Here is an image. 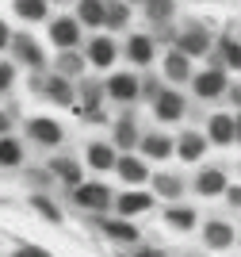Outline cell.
Segmentation results:
<instances>
[{
  "mask_svg": "<svg viewBox=\"0 0 241 257\" xmlns=\"http://www.w3.org/2000/svg\"><path fill=\"white\" fill-rule=\"evenodd\" d=\"M119 58V46L111 35H96L92 43H88V62L96 65V69H107V65H115Z\"/></svg>",
  "mask_w": 241,
  "mask_h": 257,
  "instance_id": "ac0fdd59",
  "label": "cell"
},
{
  "mask_svg": "<svg viewBox=\"0 0 241 257\" xmlns=\"http://www.w3.org/2000/svg\"><path fill=\"white\" fill-rule=\"evenodd\" d=\"M153 196H157V192H146V188H130V192L115 196V211H119V215H126V219H134V215H142V211H149V207H153Z\"/></svg>",
  "mask_w": 241,
  "mask_h": 257,
  "instance_id": "e0dca14e",
  "label": "cell"
},
{
  "mask_svg": "<svg viewBox=\"0 0 241 257\" xmlns=\"http://www.w3.org/2000/svg\"><path fill=\"white\" fill-rule=\"evenodd\" d=\"M12 85H16V65H12V62H0V96H4Z\"/></svg>",
  "mask_w": 241,
  "mask_h": 257,
  "instance_id": "e575fe53",
  "label": "cell"
},
{
  "mask_svg": "<svg viewBox=\"0 0 241 257\" xmlns=\"http://www.w3.org/2000/svg\"><path fill=\"white\" fill-rule=\"evenodd\" d=\"M149 158H142V154H119V165H115V173H119V181L123 184H130V188H138V184H146V181H153V173H149V165H146Z\"/></svg>",
  "mask_w": 241,
  "mask_h": 257,
  "instance_id": "52a82bcc",
  "label": "cell"
},
{
  "mask_svg": "<svg viewBox=\"0 0 241 257\" xmlns=\"http://www.w3.org/2000/svg\"><path fill=\"white\" fill-rule=\"evenodd\" d=\"M207 135H199V131H184L176 139V158L180 161H199L203 154H207Z\"/></svg>",
  "mask_w": 241,
  "mask_h": 257,
  "instance_id": "44dd1931",
  "label": "cell"
},
{
  "mask_svg": "<svg viewBox=\"0 0 241 257\" xmlns=\"http://www.w3.org/2000/svg\"><path fill=\"white\" fill-rule=\"evenodd\" d=\"M12 135V111H0V139Z\"/></svg>",
  "mask_w": 241,
  "mask_h": 257,
  "instance_id": "60d3db41",
  "label": "cell"
},
{
  "mask_svg": "<svg viewBox=\"0 0 241 257\" xmlns=\"http://www.w3.org/2000/svg\"><path fill=\"white\" fill-rule=\"evenodd\" d=\"M73 204L84 207V211L104 215L107 207L115 204V192H111L107 184H100V181H84V184H77V188H73Z\"/></svg>",
  "mask_w": 241,
  "mask_h": 257,
  "instance_id": "277c9868",
  "label": "cell"
},
{
  "mask_svg": "<svg viewBox=\"0 0 241 257\" xmlns=\"http://www.w3.org/2000/svg\"><path fill=\"white\" fill-rule=\"evenodd\" d=\"M50 4H69V0H50Z\"/></svg>",
  "mask_w": 241,
  "mask_h": 257,
  "instance_id": "f6af8a7d",
  "label": "cell"
},
{
  "mask_svg": "<svg viewBox=\"0 0 241 257\" xmlns=\"http://www.w3.org/2000/svg\"><path fill=\"white\" fill-rule=\"evenodd\" d=\"M130 23V4L126 0H104V27L107 31H123Z\"/></svg>",
  "mask_w": 241,
  "mask_h": 257,
  "instance_id": "484cf974",
  "label": "cell"
},
{
  "mask_svg": "<svg viewBox=\"0 0 241 257\" xmlns=\"http://www.w3.org/2000/svg\"><path fill=\"white\" fill-rule=\"evenodd\" d=\"M237 173H241V165H237Z\"/></svg>",
  "mask_w": 241,
  "mask_h": 257,
  "instance_id": "7dc6e473",
  "label": "cell"
},
{
  "mask_svg": "<svg viewBox=\"0 0 241 257\" xmlns=\"http://www.w3.org/2000/svg\"><path fill=\"white\" fill-rule=\"evenodd\" d=\"M237 246H241V234H237Z\"/></svg>",
  "mask_w": 241,
  "mask_h": 257,
  "instance_id": "bcb514c9",
  "label": "cell"
},
{
  "mask_svg": "<svg viewBox=\"0 0 241 257\" xmlns=\"http://www.w3.org/2000/svg\"><path fill=\"white\" fill-rule=\"evenodd\" d=\"M88 165L96 173H107L119 165V154H115V142L107 146V142H88Z\"/></svg>",
  "mask_w": 241,
  "mask_h": 257,
  "instance_id": "cb8c5ba5",
  "label": "cell"
},
{
  "mask_svg": "<svg viewBox=\"0 0 241 257\" xmlns=\"http://www.w3.org/2000/svg\"><path fill=\"white\" fill-rule=\"evenodd\" d=\"M27 135H31L39 146H62V139H65L62 123H54L50 115H35V119H27Z\"/></svg>",
  "mask_w": 241,
  "mask_h": 257,
  "instance_id": "5bb4252c",
  "label": "cell"
},
{
  "mask_svg": "<svg viewBox=\"0 0 241 257\" xmlns=\"http://www.w3.org/2000/svg\"><path fill=\"white\" fill-rule=\"evenodd\" d=\"M226 204L241 211V184H230V188H226Z\"/></svg>",
  "mask_w": 241,
  "mask_h": 257,
  "instance_id": "f35d334b",
  "label": "cell"
},
{
  "mask_svg": "<svg viewBox=\"0 0 241 257\" xmlns=\"http://www.w3.org/2000/svg\"><path fill=\"white\" fill-rule=\"evenodd\" d=\"M138 154L149 161H165L176 154V139H168V135H161V131H149V135H142V142H138Z\"/></svg>",
  "mask_w": 241,
  "mask_h": 257,
  "instance_id": "9a60e30c",
  "label": "cell"
},
{
  "mask_svg": "<svg viewBox=\"0 0 241 257\" xmlns=\"http://www.w3.org/2000/svg\"><path fill=\"white\" fill-rule=\"evenodd\" d=\"M157 92H161V81H153V77H146V81H142V96H146L149 104H153V100H157Z\"/></svg>",
  "mask_w": 241,
  "mask_h": 257,
  "instance_id": "8d00e7d4",
  "label": "cell"
},
{
  "mask_svg": "<svg viewBox=\"0 0 241 257\" xmlns=\"http://www.w3.org/2000/svg\"><path fill=\"white\" fill-rule=\"evenodd\" d=\"M126 4H146V0H126Z\"/></svg>",
  "mask_w": 241,
  "mask_h": 257,
  "instance_id": "ee69618b",
  "label": "cell"
},
{
  "mask_svg": "<svg viewBox=\"0 0 241 257\" xmlns=\"http://www.w3.org/2000/svg\"><path fill=\"white\" fill-rule=\"evenodd\" d=\"M184 111H188V104H184V96H180L172 85L157 92V100H153V115H157L161 123H176V119H184Z\"/></svg>",
  "mask_w": 241,
  "mask_h": 257,
  "instance_id": "30bf717a",
  "label": "cell"
},
{
  "mask_svg": "<svg viewBox=\"0 0 241 257\" xmlns=\"http://www.w3.org/2000/svg\"><path fill=\"white\" fill-rule=\"evenodd\" d=\"M226 88H230V73L222 65H207V69H199L191 77V92L199 100H218V96H226Z\"/></svg>",
  "mask_w": 241,
  "mask_h": 257,
  "instance_id": "3957f363",
  "label": "cell"
},
{
  "mask_svg": "<svg viewBox=\"0 0 241 257\" xmlns=\"http://www.w3.org/2000/svg\"><path fill=\"white\" fill-rule=\"evenodd\" d=\"M138 257H161V253H157V249H142Z\"/></svg>",
  "mask_w": 241,
  "mask_h": 257,
  "instance_id": "b9f144b4",
  "label": "cell"
},
{
  "mask_svg": "<svg viewBox=\"0 0 241 257\" xmlns=\"http://www.w3.org/2000/svg\"><path fill=\"white\" fill-rule=\"evenodd\" d=\"M84 65H88V54H81V50H58V58H54V69L65 73L69 81H77L84 73Z\"/></svg>",
  "mask_w": 241,
  "mask_h": 257,
  "instance_id": "d4e9b609",
  "label": "cell"
},
{
  "mask_svg": "<svg viewBox=\"0 0 241 257\" xmlns=\"http://www.w3.org/2000/svg\"><path fill=\"white\" fill-rule=\"evenodd\" d=\"M210 65H222V69H237L241 73V39H233L230 31L222 35L214 50H210Z\"/></svg>",
  "mask_w": 241,
  "mask_h": 257,
  "instance_id": "4fadbf2b",
  "label": "cell"
},
{
  "mask_svg": "<svg viewBox=\"0 0 241 257\" xmlns=\"http://www.w3.org/2000/svg\"><path fill=\"white\" fill-rule=\"evenodd\" d=\"M153 192L165 196V200H180V196H184L180 173H153Z\"/></svg>",
  "mask_w": 241,
  "mask_h": 257,
  "instance_id": "83f0119b",
  "label": "cell"
},
{
  "mask_svg": "<svg viewBox=\"0 0 241 257\" xmlns=\"http://www.w3.org/2000/svg\"><path fill=\"white\" fill-rule=\"evenodd\" d=\"M77 100H81L84 107H100V100H107V85H100V81H81V85H77Z\"/></svg>",
  "mask_w": 241,
  "mask_h": 257,
  "instance_id": "1f68e13d",
  "label": "cell"
},
{
  "mask_svg": "<svg viewBox=\"0 0 241 257\" xmlns=\"http://www.w3.org/2000/svg\"><path fill=\"white\" fill-rule=\"evenodd\" d=\"M153 50H157V46H153L149 35H130V39H126V58H130L138 69H146V65L153 62Z\"/></svg>",
  "mask_w": 241,
  "mask_h": 257,
  "instance_id": "603a6c76",
  "label": "cell"
},
{
  "mask_svg": "<svg viewBox=\"0 0 241 257\" xmlns=\"http://www.w3.org/2000/svg\"><path fill=\"white\" fill-rule=\"evenodd\" d=\"M161 219H165V226H172V230H191L199 215H195V207L172 204V207H165V211H161Z\"/></svg>",
  "mask_w": 241,
  "mask_h": 257,
  "instance_id": "4316f807",
  "label": "cell"
},
{
  "mask_svg": "<svg viewBox=\"0 0 241 257\" xmlns=\"http://www.w3.org/2000/svg\"><path fill=\"white\" fill-rule=\"evenodd\" d=\"M77 20L84 27H104V0H77Z\"/></svg>",
  "mask_w": 241,
  "mask_h": 257,
  "instance_id": "f1b7e54d",
  "label": "cell"
},
{
  "mask_svg": "<svg viewBox=\"0 0 241 257\" xmlns=\"http://www.w3.org/2000/svg\"><path fill=\"white\" fill-rule=\"evenodd\" d=\"M16 165H23V146H20V139L4 135L0 139V169H16Z\"/></svg>",
  "mask_w": 241,
  "mask_h": 257,
  "instance_id": "4dcf8cb0",
  "label": "cell"
},
{
  "mask_svg": "<svg viewBox=\"0 0 241 257\" xmlns=\"http://www.w3.org/2000/svg\"><path fill=\"white\" fill-rule=\"evenodd\" d=\"M31 92L35 96H42V100H50V104H58V107H73L77 104V85L69 81L65 73H31Z\"/></svg>",
  "mask_w": 241,
  "mask_h": 257,
  "instance_id": "6da1fadb",
  "label": "cell"
},
{
  "mask_svg": "<svg viewBox=\"0 0 241 257\" xmlns=\"http://www.w3.org/2000/svg\"><path fill=\"white\" fill-rule=\"evenodd\" d=\"M81 31H84V23L77 20V16H58V20H50V27H46V35H50V43L58 46V50H77V46H81Z\"/></svg>",
  "mask_w": 241,
  "mask_h": 257,
  "instance_id": "8992f818",
  "label": "cell"
},
{
  "mask_svg": "<svg viewBox=\"0 0 241 257\" xmlns=\"http://www.w3.org/2000/svg\"><path fill=\"white\" fill-rule=\"evenodd\" d=\"M104 85H107V100H115V104H134L142 96V81L134 73H111Z\"/></svg>",
  "mask_w": 241,
  "mask_h": 257,
  "instance_id": "ba28073f",
  "label": "cell"
},
{
  "mask_svg": "<svg viewBox=\"0 0 241 257\" xmlns=\"http://www.w3.org/2000/svg\"><path fill=\"white\" fill-rule=\"evenodd\" d=\"M50 177L65 181L69 188H77V184H84V165H81L77 158H69V154H62V158L50 161Z\"/></svg>",
  "mask_w": 241,
  "mask_h": 257,
  "instance_id": "d6986e66",
  "label": "cell"
},
{
  "mask_svg": "<svg viewBox=\"0 0 241 257\" xmlns=\"http://www.w3.org/2000/svg\"><path fill=\"white\" fill-rule=\"evenodd\" d=\"M142 12H146L149 23H168V20H172V12H176V0H146Z\"/></svg>",
  "mask_w": 241,
  "mask_h": 257,
  "instance_id": "d6a6232c",
  "label": "cell"
},
{
  "mask_svg": "<svg viewBox=\"0 0 241 257\" xmlns=\"http://www.w3.org/2000/svg\"><path fill=\"white\" fill-rule=\"evenodd\" d=\"M111 142H115L119 150H138L142 135H138V115H134V111H123V115L115 119V127H111Z\"/></svg>",
  "mask_w": 241,
  "mask_h": 257,
  "instance_id": "2e32d148",
  "label": "cell"
},
{
  "mask_svg": "<svg viewBox=\"0 0 241 257\" xmlns=\"http://www.w3.org/2000/svg\"><path fill=\"white\" fill-rule=\"evenodd\" d=\"M207 139L214 142V146H230V142H237V115H230V111H214V115L207 119Z\"/></svg>",
  "mask_w": 241,
  "mask_h": 257,
  "instance_id": "7c38bea8",
  "label": "cell"
},
{
  "mask_svg": "<svg viewBox=\"0 0 241 257\" xmlns=\"http://www.w3.org/2000/svg\"><path fill=\"white\" fill-rule=\"evenodd\" d=\"M31 207H35V211L42 215V219H46V223H54V226H62V223H65V215H62V207H54V200H50V196H42V192H35V196H31Z\"/></svg>",
  "mask_w": 241,
  "mask_h": 257,
  "instance_id": "836d02e7",
  "label": "cell"
},
{
  "mask_svg": "<svg viewBox=\"0 0 241 257\" xmlns=\"http://www.w3.org/2000/svg\"><path fill=\"white\" fill-rule=\"evenodd\" d=\"M161 73H165L168 85H184V81L195 77V73H191V58L180 50V46H176V50H168L165 58H161Z\"/></svg>",
  "mask_w": 241,
  "mask_h": 257,
  "instance_id": "8fae6325",
  "label": "cell"
},
{
  "mask_svg": "<svg viewBox=\"0 0 241 257\" xmlns=\"http://www.w3.org/2000/svg\"><path fill=\"white\" fill-rule=\"evenodd\" d=\"M12 257H54V253H50V249H42V246H27V242H23V246L12 249Z\"/></svg>",
  "mask_w": 241,
  "mask_h": 257,
  "instance_id": "d590c367",
  "label": "cell"
},
{
  "mask_svg": "<svg viewBox=\"0 0 241 257\" xmlns=\"http://www.w3.org/2000/svg\"><path fill=\"white\" fill-rule=\"evenodd\" d=\"M233 242H237V230H233L226 219H210V223H203V246H207L210 253H222V249H230Z\"/></svg>",
  "mask_w": 241,
  "mask_h": 257,
  "instance_id": "9c48e42d",
  "label": "cell"
},
{
  "mask_svg": "<svg viewBox=\"0 0 241 257\" xmlns=\"http://www.w3.org/2000/svg\"><path fill=\"white\" fill-rule=\"evenodd\" d=\"M8 50L16 54V62L27 65L31 73H42V69H46V50L39 46V39H35V35L16 31V35H12V46H8Z\"/></svg>",
  "mask_w": 241,
  "mask_h": 257,
  "instance_id": "5b68a950",
  "label": "cell"
},
{
  "mask_svg": "<svg viewBox=\"0 0 241 257\" xmlns=\"http://www.w3.org/2000/svg\"><path fill=\"white\" fill-rule=\"evenodd\" d=\"M214 35H210V27L207 23H199V20H188L184 27H180V35H176V46L188 58H210V50H214Z\"/></svg>",
  "mask_w": 241,
  "mask_h": 257,
  "instance_id": "7a4b0ae2",
  "label": "cell"
},
{
  "mask_svg": "<svg viewBox=\"0 0 241 257\" xmlns=\"http://www.w3.org/2000/svg\"><path fill=\"white\" fill-rule=\"evenodd\" d=\"M12 8H16V16L27 23H39L46 20V8H50V0H12Z\"/></svg>",
  "mask_w": 241,
  "mask_h": 257,
  "instance_id": "f546056e",
  "label": "cell"
},
{
  "mask_svg": "<svg viewBox=\"0 0 241 257\" xmlns=\"http://www.w3.org/2000/svg\"><path fill=\"white\" fill-rule=\"evenodd\" d=\"M191 188H195V196H226V173L222 169H199V177L191 181Z\"/></svg>",
  "mask_w": 241,
  "mask_h": 257,
  "instance_id": "7402d4cb",
  "label": "cell"
},
{
  "mask_svg": "<svg viewBox=\"0 0 241 257\" xmlns=\"http://www.w3.org/2000/svg\"><path fill=\"white\" fill-rule=\"evenodd\" d=\"M237 146H241V111H237Z\"/></svg>",
  "mask_w": 241,
  "mask_h": 257,
  "instance_id": "7bdbcfd3",
  "label": "cell"
},
{
  "mask_svg": "<svg viewBox=\"0 0 241 257\" xmlns=\"http://www.w3.org/2000/svg\"><path fill=\"white\" fill-rule=\"evenodd\" d=\"M12 46V31H8V23L0 20V50H8Z\"/></svg>",
  "mask_w": 241,
  "mask_h": 257,
  "instance_id": "ab89813d",
  "label": "cell"
},
{
  "mask_svg": "<svg viewBox=\"0 0 241 257\" xmlns=\"http://www.w3.org/2000/svg\"><path fill=\"white\" fill-rule=\"evenodd\" d=\"M226 100H230L233 111H241V81H237V85L230 81V88H226Z\"/></svg>",
  "mask_w": 241,
  "mask_h": 257,
  "instance_id": "74e56055",
  "label": "cell"
},
{
  "mask_svg": "<svg viewBox=\"0 0 241 257\" xmlns=\"http://www.w3.org/2000/svg\"><path fill=\"white\" fill-rule=\"evenodd\" d=\"M100 230H104L111 242H123V246H126V242H138V238H142V234H138V226L130 223L126 215H119V219H107V215H104V219H100Z\"/></svg>",
  "mask_w": 241,
  "mask_h": 257,
  "instance_id": "ffe728a7",
  "label": "cell"
}]
</instances>
